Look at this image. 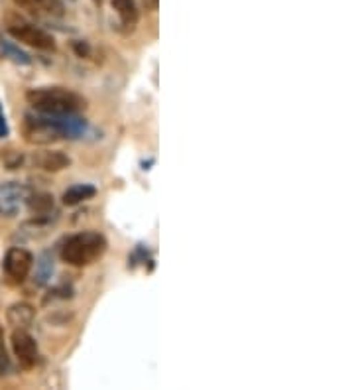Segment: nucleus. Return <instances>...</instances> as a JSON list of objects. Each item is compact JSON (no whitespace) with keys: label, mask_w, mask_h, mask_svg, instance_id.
<instances>
[{"label":"nucleus","mask_w":354,"mask_h":390,"mask_svg":"<svg viewBox=\"0 0 354 390\" xmlns=\"http://www.w3.org/2000/svg\"><path fill=\"white\" fill-rule=\"evenodd\" d=\"M87 120L79 115H41V113H28L22 122L24 140L30 144H52L57 140H73L81 138L87 132Z\"/></svg>","instance_id":"f257e3e1"},{"label":"nucleus","mask_w":354,"mask_h":390,"mask_svg":"<svg viewBox=\"0 0 354 390\" xmlns=\"http://www.w3.org/2000/svg\"><path fill=\"white\" fill-rule=\"evenodd\" d=\"M28 104L41 115H79L87 101L67 87H36L26 93Z\"/></svg>","instance_id":"f03ea898"},{"label":"nucleus","mask_w":354,"mask_h":390,"mask_svg":"<svg viewBox=\"0 0 354 390\" xmlns=\"http://www.w3.org/2000/svg\"><path fill=\"white\" fill-rule=\"evenodd\" d=\"M106 247L108 243L103 234L95 233V231H83V233L67 236L59 248V257L67 264L83 268L101 259L106 252Z\"/></svg>","instance_id":"7ed1b4c3"},{"label":"nucleus","mask_w":354,"mask_h":390,"mask_svg":"<svg viewBox=\"0 0 354 390\" xmlns=\"http://www.w3.org/2000/svg\"><path fill=\"white\" fill-rule=\"evenodd\" d=\"M6 32L16 41L26 44L30 48H36V50H41V52H55V39H53L52 34H48L46 30H41V28L28 22L24 18H18V16L8 18Z\"/></svg>","instance_id":"20e7f679"},{"label":"nucleus","mask_w":354,"mask_h":390,"mask_svg":"<svg viewBox=\"0 0 354 390\" xmlns=\"http://www.w3.org/2000/svg\"><path fill=\"white\" fill-rule=\"evenodd\" d=\"M30 187L20 182L0 183V217L12 219L28 203Z\"/></svg>","instance_id":"39448f33"},{"label":"nucleus","mask_w":354,"mask_h":390,"mask_svg":"<svg viewBox=\"0 0 354 390\" xmlns=\"http://www.w3.org/2000/svg\"><path fill=\"white\" fill-rule=\"evenodd\" d=\"M34 266V257L32 252H28L26 248L20 247H12L6 257H4V262H2V270L4 274L10 278V282L14 284H22L30 276V270Z\"/></svg>","instance_id":"423d86ee"},{"label":"nucleus","mask_w":354,"mask_h":390,"mask_svg":"<svg viewBox=\"0 0 354 390\" xmlns=\"http://www.w3.org/2000/svg\"><path fill=\"white\" fill-rule=\"evenodd\" d=\"M10 343H12L14 357L18 359V363L22 364L24 369L36 366L39 357L38 343H36V339L28 333L26 329H22V327L14 329L12 337H10Z\"/></svg>","instance_id":"0eeeda50"},{"label":"nucleus","mask_w":354,"mask_h":390,"mask_svg":"<svg viewBox=\"0 0 354 390\" xmlns=\"http://www.w3.org/2000/svg\"><path fill=\"white\" fill-rule=\"evenodd\" d=\"M20 8L36 16L61 18L66 14V4L61 0H14Z\"/></svg>","instance_id":"6e6552de"},{"label":"nucleus","mask_w":354,"mask_h":390,"mask_svg":"<svg viewBox=\"0 0 354 390\" xmlns=\"http://www.w3.org/2000/svg\"><path fill=\"white\" fill-rule=\"evenodd\" d=\"M34 317H36V312L26 301L14 304V306L8 308V313H6V319H8V324L12 325L14 329H18V327L26 329L28 325L34 322Z\"/></svg>","instance_id":"1a4fd4ad"},{"label":"nucleus","mask_w":354,"mask_h":390,"mask_svg":"<svg viewBox=\"0 0 354 390\" xmlns=\"http://www.w3.org/2000/svg\"><path fill=\"white\" fill-rule=\"evenodd\" d=\"M112 8L118 14L122 26H126L128 30H134L138 20H140V12L136 6V0H112Z\"/></svg>","instance_id":"9d476101"},{"label":"nucleus","mask_w":354,"mask_h":390,"mask_svg":"<svg viewBox=\"0 0 354 390\" xmlns=\"http://www.w3.org/2000/svg\"><path fill=\"white\" fill-rule=\"evenodd\" d=\"M36 166H39L46 171H59L71 166V158L63 154V152H39L34 158Z\"/></svg>","instance_id":"9b49d317"},{"label":"nucleus","mask_w":354,"mask_h":390,"mask_svg":"<svg viewBox=\"0 0 354 390\" xmlns=\"http://www.w3.org/2000/svg\"><path fill=\"white\" fill-rule=\"evenodd\" d=\"M97 195V187L91 185V183H77V185H71L69 189H66V194H63V203L69 205V207H73V205H79V203H83V201H87V199H91Z\"/></svg>","instance_id":"f8f14e48"},{"label":"nucleus","mask_w":354,"mask_h":390,"mask_svg":"<svg viewBox=\"0 0 354 390\" xmlns=\"http://www.w3.org/2000/svg\"><path fill=\"white\" fill-rule=\"evenodd\" d=\"M53 276V254L52 252H43L39 254L36 260V274H34V280L38 286H46Z\"/></svg>","instance_id":"ddd939ff"},{"label":"nucleus","mask_w":354,"mask_h":390,"mask_svg":"<svg viewBox=\"0 0 354 390\" xmlns=\"http://www.w3.org/2000/svg\"><path fill=\"white\" fill-rule=\"evenodd\" d=\"M28 207L32 213H36L38 217L50 215L53 209V197L50 194H30L28 197Z\"/></svg>","instance_id":"4468645a"},{"label":"nucleus","mask_w":354,"mask_h":390,"mask_svg":"<svg viewBox=\"0 0 354 390\" xmlns=\"http://www.w3.org/2000/svg\"><path fill=\"white\" fill-rule=\"evenodd\" d=\"M0 50L4 53V57L12 59L14 64H22V65L32 64L30 55H28L26 52H22L18 46H14L12 41H8V39H0Z\"/></svg>","instance_id":"2eb2a0df"},{"label":"nucleus","mask_w":354,"mask_h":390,"mask_svg":"<svg viewBox=\"0 0 354 390\" xmlns=\"http://www.w3.org/2000/svg\"><path fill=\"white\" fill-rule=\"evenodd\" d=\"M0 158H2V164L8 169H18L24 162V156L20 152H16V150H2Z\"/></svg>","instance_id":"dca6fc26"},{"label":"nucleus","mask_w":354,"mask_h":390,"mask_svg":"<svg viewBox=\"0 0 354 390\" xmlns=\"http://www.w3.org/2000/svg\"><path fill=\"white\" fill-rule=\"evenodd\" d=\"M12 364H10V357L6 351V345H4V335L0 331V377H6L10 373Z\"/></svg>","instance_id":"f3484780"},{"label":"nucleus","mask_w":354,"mask_h":390,"mask_svg":"<svg viewBox=\"0 0 354 390\" xmlns=\"http://www.w3.org/2000/svg\"><path fill=\"white\" fill-rule=\"evenodd\" d=\"M75 52H77V55H81V57H87L91 50H89V46H87L85 41H77V44H75Z\"/></svg>","instance_id":"a211bd4d"},{"label":"nucleus","mask_w":354,"mask_h":390,"mask_svg":"<svg viewBox=\"0 0 354 390\" xmlns=\"http://www.w3.org/2000/svg\"><path fill=\"white\" fill-rule=\"evenodd\" d=\"M8 134V124H6V118L2 115V111H0V138H4Z\"/></svg>","instance_id":"6ab92c4d"},{"label":"nucleus","mask_w":354,"mask_h":390,"mask_svg":"<svg viewBox=\"0 0 354 390\" xmlns=\"http://www.w3.org/2000/svg\"><path fill=\"white\" fill-rule=\"evenodd\" d=\"M157 2H159V0H144L146 8H150V10H156Z\"/></svg>","instance_id":"aec40b11"},{"label":"nucleus","mask_w":354,"mask_h":390,"mask_svg":"<svg viewBox=\"0 0 354 390\" xmlns=\"http://www.w3.org/2000/svg\"><path fill=\"white\" fill-rule=\"evenodd\" d=\"M69 2H75V0H69Z\"/></svg>","instance_id":"412c9836"}]
</instances>
